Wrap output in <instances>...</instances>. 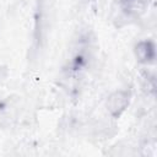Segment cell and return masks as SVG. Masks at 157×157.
<instances>
[{"label":"cell","instance_id":"1","mask_svg":"<svg viewBox=\"0 0 157 157\" xmlns=\"http://www.w3.org/2000/svg\"><path fill=\"white\" fill-rule=\"evenodd\" d=\"M129 102H130V92L119 90L108 97L107 108L114 118H119L121 113L128 108Z\"/></svg>","mask_w":157,"mask_h":157},{"label":"cell","instance_id":"2","mask_svg":"<svg viewBox=\"0 0 157 157\" xmlns=\"http://www.w3.org/2000/svg\"><path fill=\"white\" fill-rule=\"evenodd\" d=\"M135 56L139 63L150 65L156 61V45L150 39H144L136 43L134 48Z\"/></svg>","mask_w":157,"mask_h":157},{"label":"cell","instance_id":"3","mask_svg":"<svg viewBox=\"0 0 157 157\" xmlns=\"http://www.w3.org/2000/svg\"><path fill=\"white\" fill-rule=\"evenodd\" d=\"M118 1L120 10L126 16L136 17L146 11L151 0H118Z\"/></svg>","mask_w":157,"mask_h":157},{"label":"cell","instance_id":"4","mask_svg":"<svg viewBox=\"0 0 157 157\" xmlns=\"http://www.w3.org/2000/svg\"><path fill=\"white\" fill-rule=\"evenodd\" d=\"M88 47L80 44L78 48L75 50L71 60H70V69L72 74H80L82 70H85V66L88 64L90 58V50L87 52Z\"/></svg>","mask_w":157,"mask_h":157}]
</instances>
